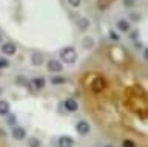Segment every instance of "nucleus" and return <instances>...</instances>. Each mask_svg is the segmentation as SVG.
Returning a JSON list of instances; mask_svg holds the SVG:
<instances>
[{"label":"nucleus","instance_id":"nucleus-9","mask_svg":"<svg viewBox=\"0 0 148 147\" xmlns=\"http://www.w3.org/2000/svg\"><path fill=\"white\" fill-rule=\"evenodd\" d=\"M59 147H74V139L69 136H60L59 138Z\"/></svg>","mask_w":148,"mask_h":147},{"label":"nucleus","instance_id":"nucleus-5","mask_svg":"<svg viewBox=\"0 0 148 147\" xmlns=\"http://www.w3.org/2000/svg\"><path fill=\"white\" fill-rule=\"evenodd\" d=\"M62 105L65 107V110H66V112H69V113L77 112V110H79V102H77V101L74 99V98H68Z\"/></svg>","mask_w":148,"mask_h":147},{"label":"nucleus","instance_id":"nucleus-24","mask_svg":"<svg viewBox=\"0 0 148 147\" xmlns=\"http://www.w3.org/2000/svg\"><path fill=\"white\" fill-rule=\"evenodd\" d=\"M3 43V37H2V34H0V45Z\"/></svg>","mask_w":148,"mask_h":147},{"label":"nucleus","instance_id":"nucleus-23","mask_svg":"<svg viewBox=\"0 0 148 147\" xmlns=\"http://www.w3.org/2000/svg\"><path fill=\"white\" fill-rule=\"evenodd\" d=\"M130 37H131V39H136V37H137V31H133V33H131V36H130Z\"/></svg>","mask_w":148,"mask_h":147},{"label":"nucleus","instance_id":"nucleus-15","mask_svg":"<svg viewBox=\"0 0 148 147\" xmlns=\"http://www.w3.org/2000/svg\"><path fill=\"white\" fill-rule=\"evenodd\" d=\"M82 45H83V48H86V50H90L94 47V40H92L91 37H85L82 40Z\"/></svg>","mask_w":148,"mask_h":147},{"label":"nucleus","instance_id":"nucleus-14","mask_svg":"<svg viewBox=\"0 0 148 147\" xmlns=\"http://www.w3.org/2000/svg\"><path fill=\"white\" fill-rule=\"evenodd\" d=\"M28 147H42V141L37 138H28Z\"/></svg>","mask_w":148,"mask_h":147},{"label":"nucleus","instance_id":"nucleus-16","mask_svg":"<svg viewBox=\"0 0 148 147\" xmlns=\"http://www.w3.org/2000/svg\"><path fill=\"white\" fill-rule=\"evenodd\" d=\"M16 122H17V118H16V115H11V113H9V115H6V124H8V126H16Z\"/></svg>","mask_w":148,"mask_h":147},{"label":"nucleus","instance_id":"nucleus-4","mask_svg":"<svg viewBox=\"0 0 148 147\" xmlns=\"http://www.w3.org/2000/svg\"><path fill=\"white\" fill-rule=\"evenodd\" d=\"M46 67H48V70L51 73H62V70H63V63L60 62V61H54V59L48 61Z\"/></svg>","mask_w":148,"mask_h":147},{"label":"nucleus","instance_id":"nucleus-12","mask_svg":"<svg viewBox=\"0 0 148 147\" xmlns=\"http://www.w3.org/2000/svg\"><path fill=\"white\" fill-rule=\"evenodd\" d=\"M31 63L34 67H39L43 63V56H42L40 53H32V56H31Z\"/></svg>","mask_w":148,"mask_h":147},{"label":"nucleus","instance_id":"nucleus-17","mask_svg":"<svg viewBox=\"0 0 148 147\" xmlns=\"http://www.w3.org/2000/svg\"><path fill=\"white\" fill-rule=\"evenodd\" d=\"M51 84H53V85L65 84V77H59V76H56V77H51Z\"/></svg>","mask_w":148,"mask_h":147},{"label":"nucleus","instance_id":"nucleus-22","mask_svg":"<svg viewBox=\"0 0 148 147\" xmlns=\"http://www.w3.org/2000/svg\"><path fill=\"white\" fill-rule=\"evenodd\" d=\"M123 5L131 8V6H134V0H123Z\"/></svg>","mask_w":148,"mask_h":147},{"label":"nucleus","instance_id":"nucleus-19","mask_svg":"<svg viewBox=\"0 0 148 147\" xmlns=\"http://www.w3.org/2000/svg\"><path fill=\"white\" fill-rule=\"evenodd\" d=\"M68 3H69L73 8H77V6H80L82 0H68Z\"/></svg>","mask_w":148,"mask_h":147},{"label":"nucleus","instance_id":"nucleus-2","mask_svg":"<svg viewBox=\"0 0 148 147\" xmlns=\"http://www.w3.org/2000/svg\"><path fill=\"white\" fill-rule=\"evenodd\" d=\"M76 132H77L80 136H86L88 133L91 132L90 122H86V121H79V122L76 124Z\"/></svg>","mask_w":148,"mask_h":147},{"label":"nucleus","instance_id":"nucleus-20","mask_svg":"<svg viewBox=\"0 0 148 147\" xmlns=\"http://www.w3.org/2000/svg\"><path fill=\"white\" fill-rule=\"evenodd\" d=\"M9 65V61H6V59H0V68H6Z\"/></svg>","mask_w":148,"mask_h":147},{"label":"nucleus","instance_id":"nucleus-18","mask_svg":"<svg viewBox=\"0 0 148 147\" xmlns=\"http://www.w3.org/2000/svg\"><path fill=\"white\" fill-rule=\"evenodd\" d=\"M122 147H137V146H136V142L131 141V139H125L122 142Z\"/></svg>","mask_w":148,"mask_h":147},{"label":"nucleus","instance_id":"nucleus-1","mask_svg":"<svg viewBox=\"0 0 148 147\" xmlns=\"http://www.w3.org/2000/svg\"><path fill=\"white\" fill-rule=\"evenodd\" d=\"M59 57H60V62L74 63L77 61V51L73 47H65L59 51Z\"/></svg>","mask_w":148,"mask_h":147},{"label":"nucleus","instance_id":"nucleus-21","mask_svg":"<svg viewBox=\"0 0 148 147\" xmlns=\"http://www.w3.org/2000/svg\"><path fill=\"white\" fill-rule=\"evenodd\" d=\"M110 37L113 39V40H119L120 39V36L117 33H114V31H110Z\"/></svg>","mask_w":148,"mask_h":147},{"label":"nucleus","instance_id":"nucleus-13","mask_svg":"<svg viewBox=\"0 0 148 147\" xmlns=\"http://www.w3.org/2000/svg\"><path fill=\"white\" fill-rule=\"evenodd\" d=\"M77 25H79V28L83 31V30H86L88 26H90V20H88L86 17H80V19L77 20Z\"/></svg>","mask_w":148,"mask_h":147},{"label":"nucleus","instance_id":"nucleus-8","mask_svg":"<svg viewBox=\"0 0 148 147\" xmlns=\"http://www.w3.org/2000/svg\"><path fill=\"white\" fill-rule=\"evenodd\" d=\"M9 113H11V105H9V102L5 99H0V115H2V116H6Z\"/></svg>","mask_w":148,"mask_h":147},{"label":"nucleus","instance_id":"nucleus-11","mask_svg":"<svg viewBox=\"0 0 148 147\" xmlns=\"http://www.w3.org/2000/svg\"><path fill=\"white\" fill-rule=\"evenodd\" d=\"M117 30L120 31V33H128L130 31V22L125 20V19L117 20Z\"/></svg>","mask_w":148,"mask_h":147},{"label":"nucleus","instance_id":"nucleus-7","mask_svg":"<svg viewBox=\"0 0 148 147\" xmlns=\"http://www.w3.org/2000/svg\"><path fill=\"white\" fill-rule=\"evenodd\" d=\"M29 84L34 85L36 90H43L45 85H46V79H45V77H42V76H40V77H32Z\"/></svg>","mask_w":148,"mask_h":147},{"label":"nucleus","instance_id":"nucleus-6","mask_svg":"<svg viewBox=\"0 0 148 147\" xmlns=\"http://www.w3.org/2000/svg\"><path fill=\"white\" fill-rule=\"evenodd\" d=\"M12 138H14V139H17V141L25 139V138H26V130L23 127H20V126H14L12 127Z\"/></svg>","mask_w":148,"mask_h":147},{"label":"nucleus","instance_id":"nucleus-10","mask_svg":"<svg viewBox=\"0 0 148 147\" xmlns=\"http://www.w3.org/2000/svg\"><path fill=\"white\" fill-rule=\"evenodd\" d=\"M91 90L96 91V93H99V91L103 90V81H102V77H96L94 82L91 84Z\"/></svg>","mask_w":148,"mask_h":147},{"label":"nucleus","instance_id":"nucleus-3","mask_svg":"<svg viewBox=\"0 0 148 147\" xmlns=\"http://www.w3.org/2000/svg\"><path fill=\"white\" fill-rule=\"evenodd\" d=\"M0 50H2V53L5 54V56H14V54L17 53V47L12 42L2 43V45H0Z\"/></svg>","mask_w":148,"mask_h":147}]
</instances>
